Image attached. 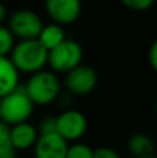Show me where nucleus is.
Listing matches in <instances>:
<instances>
[{
	"instance_id": "7ed1b4c3",
	"label": "nucleus",
	"mask_w": 157,
	"mask_h": 158,
	"mask_svg": "<svg viewBox=\"0 0 157 158\" xmlns=\"http://www.w3.org/2000/svg\"><path fill=\"white\" fill-rule=\"evenodd\" d=\"M24 89L33 104L46 106L57 98L60 93V81L54 72L40 69L32 74Z\"/></svg>"
},
{
	"instance_id": "f03ea898",
	"label": "nucleus",
	"mask_w": 157,
	"mask_h": 158,
	"mask_svg": "<svg viewBox=\"0 0 157 158\" xmlns=\"http://www.w3.org/2000/svg\"><path fill=\"white\" fill-rule=\"evenodd\" d=\"M32 100L24 87H17L11 93L0 98V121L8 126L27 122L33 111Z\"/></svg>"
},
{
	"instance_id": "f257e3e1",
	"label": "nucleus",
	"mask_w": 157,
	"mask_h": 158,
	"mask_svg": "<svg viewBox=\"0 0 157 158\" xmlns=\"http://www.w3.org/2000/svg\"><path fill=\"white\" fill-rule=\"evenodd\" d=\"M47 52L38 39L21 40L14 44L10 53V60L19 72L35 74L47 64Z\"/></svg>"
},
{
	"instance_id": "dca6fc26",
	"label": "nucleus",
	"mask_w": 157,
	"mask_h": 158,
	"mask_svg": "<svg viewBox=\"0 0 157 158\" xmlns=\"http://www.w3.org/2000/svg\"><path fill=\"white\" fill-rule=\"evenodd\" d=\"M66 158H93V150L86 144L77 143L68 147Z\"/></svg>"
},
{
	"instance_id": "b1692460",
	"label": "nucleus",
	"mask_w": 157,
	"mask_h": 158,
	"mask_svg": "<svg viewBox=\"0 0 157 158\" xmlns=\"http://www.w3.org/2000/svg\"><path fill=\"white\" fill-rule=\"evenodd\" d=\"M155 157H156V158H157V154H156V156H155Z\"/></svg>"
},
{
	"instance_id": "a211bd4d",
	"label": "nucleus",
	"mask_w": 157,
	"mask_h": 158,
	"mask_svg": "<svg viewBox=\"0 0 157 158\" xmlns=\"http://www.w3.org/2000/svg\"><path fill=\"white\" fill-rule=\"evenodd\" d=\"M93 158H121L111 147H97L93 150Z\"/></svg>"
},
{
	"instance_id": "4be33fe9",
	"label": "nucleus",
	"mask_w": 157,
	"mask_h": 158,
	"mask_svg": "<svg viewBox=\"0 0 157 158\" xmlns=\"http://www.w3.org/2000/svg\"><path fill=\"white\" fill-rule=\"evenodd\" d=\"M136 158H156L155 156H146V157H136Z\"/></svg>"
},
{
	"instance_id": "412c9836",
	"label": "nucleus",
	"mask_w": 157,
	"mask_h": 158,
	"mask_svg": "<svg viewBox=\"0 0 157 158\" xmlns=\"http://www.w3.org/2000/svg\"><path fill=\"white\" fill-rule=\"evenodd\" d=\"M7 18V10H6L4 4L0 3V25H3V21Z\"/></svg>"
},
{
	"instance_id": "f3484780",
	"label": "nucleus",
	"mask_w": 157,
	"mask_h": 158,
	"mask_svg": "<svg viewBox=\"0 0 157 158\" xmlns=\"http://www.w3.org/2000/svg\"><path fill=\"white\" fill-rule=\"evenodd\" d=\"M122 4L132 11H146L156 3V0H121Z\"/></svg>"
},
{
	"instance_id": "20e7f679",
	"label": "nucleus",
	"mask_w": 157,
	"mask_h": 158,
	"mask_svg": "<svg viewBox=\"0 0 157 158\" xmlns=\"http://www.w3.org/2000/svg\"><path fill=\"white\" fill-rule=\"evenodd\" d=\"M82 57L83 52L81 44L72 39H64L58 46L49 50L47 64L52 67L53 71L68 72L79 65Z\"/></svg>"
},
{
	"instance_id": "39448f33",
	"label": "nucleus",
	"mask_w": 157,
	"mask_h": 158,
	"mask_svg": "<svg viewBox=\"0 0 157 158\" xmlns=\"http://www.w3.org/2000/svg\"><path fill=\"white\" fill-rule=\"evenodd\" d=\"M42 28H43V22L40 17L28 8L17 10L8 19V29L21 40L38 39Z\"/></svg>"
},
{
	"instance_id": "393cba45",
	"label": "nucleus",
	"mask_w": 157,
	"mask_h": 158,
	"mask_svg": "<svg viewBox=\"0 0 157 158\" xmlns=\"http://www.w3.org/2000/svg\"><path fill=\"white\" fill-rule=\"evenodd\" d=\"M156 2H157V0H156Z\"/></svg>"
},
{
	"instance_id": "4468645a",
	"label": "nucleus",
	"mask_w": 157,
	"mask_h": 158,
	"mask_svg": "<svg viewBox=\"0 0 157 158\" xmlns=\"http://www.w3.org/2000/svg\"><path fill=\"white\" fill-rule=\"evenodd\" d=\"M0 158H17V150L10 137V126L3 121H0Z\"/></svg>"
},
{
	"instance_id": "f8f14e48",
	"label": "nucleus",
	"mask_w": 157,
	"mask_h": 158,
	"mask_svg": "<svg viewBox=\"0 0 157 158\" xmlns=\"http://www.w3.org/2000/svg\"><path fill=\"white\" fill-rule=\"evenodd\" d=\"M66 39V33H64L63 28L60 24H49L43 25L40 33L38 36V40L42 43V46L49 52V50L54 49L56 46L61 43Z\"/></svg>"
},
{
	"instance_id": "aec40b11",
	"label": "nucleus",
	"mask_w": 157,
	"mask_h": 158,
	"mask_svg": "<svg viewBox=\"0 0 157 158\" xmlns=\"http://www.w3.org/2000/svg\"><path fill=\"white\" fill-rule=\"evenodd\" d=\"M149 63L150 67L157 72V39L153 42L149 49Z\"/></svg>"
},
{
	"instance_id": "1a4fd4ad",
	"label": "nucleus",
	"mask_w": 157,
	"mask_h": 158,
	"mask_svg": "<svg viewBox=\"0 0 157 158\" xmlns=\"http://www.w3.org/2000/svg\"><path fill=\"white\" fill-rule=\"evenodd\" d=\"M50 18L60 25L72 24L81 14V0H45Z\"/></svg>"
},
{
	"instance_id": "6ab92c4d",
	"label": "nucleus",
	"mask_w": 157,
	"mask_h": 158,
	"mask_svg": "<svg viewBox=\"0 0 157 158\" xmlns=\"http://www.w3.org/2000/svg\"><path fill=\"white\" fill-rule=\"evenodd\" d=\"M56 132V118H47L40 123V135L42 133H53Z\"/></svg>"
},
{
	"instance_id": "423d86ee",
	"label": "nucleus",
	"mask_w": 157,
	"mask_h": 158,
	"mask_svg": "<svg viewBox=\"0 0 157 158\" xmlns=\"http://www.w3.org/2000/svg\"><path fill=\"white\" fill-rule=\"evenodd\" d=\"M85 115L77 110L64 111L58 118H56V132L67 142H75L81 139L86 132Z\"/></svg>"
},
{
	"instance_id": "0eeeda50",
	"label": "nucleus",
	"mask_w": 157,
	"mask_h": 158,
	"mask_svg": "<svg viewBox=\"0 0 157 158\" xmlns=\"http://www.w3.org/2000/svg\"><path fill=\"white\" fill-rule=\"evenodd\" d=\"M97 85V75L95 69L86 65H78L67 72L66 86L72 94L86 96L95 90Z\"/></svg>"
},
{
	"instance_id": "ddd939ff",
	"label": "nucleus",
	"mask_w": 157,
	"mask_h": 158,
	"mask_svg": "<svg viewBox=\"0 0 157 158\" xmlns=\"http://www.w3.org/2000/svg\"><path fill=\"white\" fill-rule=\"evenodd\" d=\"M155 148L156 147L153 140L145 133H135L128 140V150L135 158L153 156Z\"/></svg>"
},
{
	"instance_id": "6e6552de",
	"label": "nucleus",
	"mask_w": 157,
	"mask_h": 158,
	"mask_svg": "<svg viewBox=\"0 0 157 158\" xmlns=\"http://www.w3.org/2000/svg\"><path fill=\"white\" fill-rule=\"evenodd\" d=\"M35 158H66L68 142L57 132L42 133L38 136L35 146Z\"/></svg>"
},
{
	"instance_id": "9d476101",
	"label": "nucleus",
	"mask_w": 157,
	"mask_h": 158,
	"mask_svg": "<svg viewBox=\"0 0 157 158\" xmlns=\"http://www.w3.org/2000/svg\"><path fill=\"white\" fill-rule=\"evenodd\" d=\"M38 131L35 126H32L28 122H21L17 125L10 126V137L14 148L18 150H28L33 147L38 140Z\"/></svg>"
},
{
	"instance_id": "5701e85b",
	"label": "nucleus",
	"mask_w": 157,
	"mask_h": 158,
	"mask_svg": "<svg viewBox=\"0 0 157 158\" xmlns=\"http://www.w3.org/2000/svg\"><path fill=\"white\" fill-rule=\"evenodd\" d=\"M156 112H157V101H156Z\"/></svg>"
},
{
	"instance_id": "2eb2a0df",
	"label": "nucleus",
	"mask_w": 157,
	"mask_h": 158,
	"mask_svg": "<svg viewBox=\"0 0 157 158\" xmlns=\"http://www.w3.org/2000/svg\"><path fill=\"white\" fill-rule=\"evenodd\" d=\"M14 35L8 27L0 25V57L8 56L14 47Z\"/></svg>"
},
{
	"instance_id": "9b49d317",
	"label": "nucleus",
	"mask_w": 157,
	"mask_h": 158,
	"mask_svg": "<svg viewBox=\"0 0 157 158\" xmlns=\"http://www.w3.org/2000/svg\"><path fill=\"white\" fill-rule=\"evenodd\" d=\"M18 74L10 57H0V98L18 87Z\"/></svg>"
}]
</instances>
